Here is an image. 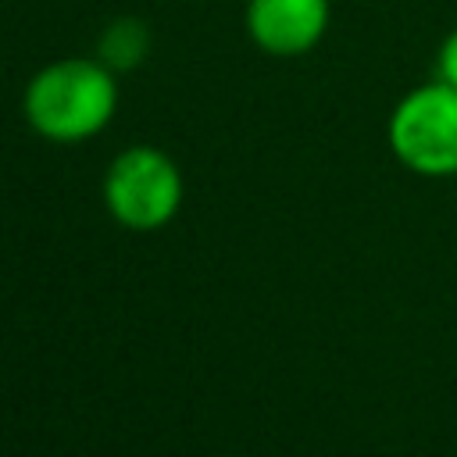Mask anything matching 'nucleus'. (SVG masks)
Here are the masks:
<instances>
[{
	"instance_id": "6",
	"label": "nucleus",
	"mask_w": 457,
	"mask_h": 457,
	"mask_svg": "<svg viewBox=\"0 0 457 457\" xmlns=\"http://www.w3.org/2000/svg\"><path fill=\"white\" fill-rule=\"evenodd\" d=\"M436 79L457 86V29H450L436 50Z\"/></svg>"
},
{
	"instance_id": "3",
	"label": "nucleus",
	"mask_w": 457,
	"mask_h": 457,
	"mask_svg": "<svg viewBox=\"0 0 457 457\" xmlns=\"http://www.w3.org/2000/svg\"><path fill=\"white\" fill-rule=\"evenodd\" d=\"M104 207L107 214L132 232L164 228L186 196L179 164L150 143L125 146L104 171Z\"/></svg>"
},
{
	"instance_id": "5",
	"label": "nucleus",
	"mask_w": 457,
	"mask_h": 457,
	"mask_svg": "<svg viewBox=\"0 0 457 457\" xmlns=\"http://www.w3.org/2000/svg\"><path fill=\"white\" fill-rule=\"evenodd\" d=\"M150 54V29L146 21L132 18V14H121V18H111L104 29H100V39H96V57L114 71H132L146 61Z\"/></svg>"
},
{
	"instance_id": "4",
	"label": "nucleus",
	"mask_w": 457,
	"mask_h": 457,
	"mask_svg": "<svg viewBox=\"0 0 457 457\" xmlns=\"http://www.w3.org/2000/svg\"><path fill=\"white\" fill-rule=\"evenodd\" d=\"M332 21V0H246L243 25L257 50L271 57L311 54Z\"/></svg>"
},
{
	"instance_id": "1",
	"label": "nucleus",
	"mask_w": 457,
	"mask_h": 457,
	"mask_svg": "<svg viewBox=\"0 0 457 457\" xmlns=\"http://www.w3.org/2000/svg\"><path fill=\"white\" fill-rule=\"evenodd\" d=\"M118 111V75L100 57H61L43 64L25 93L29 129L50 143H86L100 136Z\"/></svg>"
},
{
	"instance_id": "2",
	"label": "nucleus",
	"mask_w": 457,
	"mask_h": 457,
	"mask_svg": "<svg viewBox=\"0 0 457 457\" xmlns=\"http://www.w3.org/2000/svg\"><path fill=\"white\" fill-rule=\"evenodd\" d=\"M393 157L421 179H457V86L428 79L407 89L386 121Z\"/></svg>"
}]
</instances>
